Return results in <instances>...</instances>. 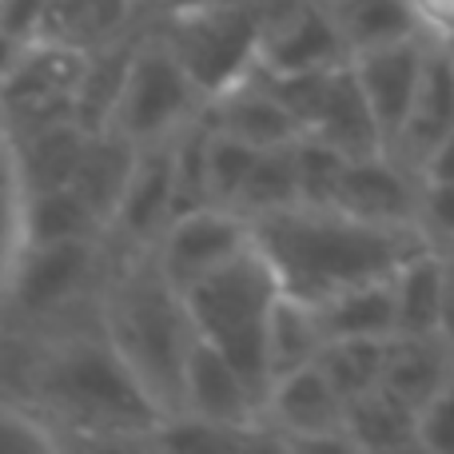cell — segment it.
I'll return each mask as SVG.
<instances>
[{"instance_id": "cell-16", "label": "cell", "mask_w": 454, "mask_h": 454, "mask_svg": "<svg viewBox=\"0 0 454 454\" xmlns=\"http://www.w3.org/2000/svg\"><path fill=\"white\" fill-rule=\"evenodd\" d=\"M307 132L323 136V140L335 144V148L347 152L351 160L387 152L383 128H379L375 112H371L367 92H363L351 60L339 64V68H331L327 88H323V100H319V112H315V120H311Z\"/></svg>"}, {"instance_id": "cell-22", "label": "cell", "mask_w": 454, "mask_h": 454, "mask_svg": "<svg viewBox=\"0 0 454 454\" xmlns=\"http://www.w3.org/2000/svg\"><path fill=\"white\" fill-rule=\"evenodd\" d=\"M343 427L355 450H419V411L387 387L347 403Z\"/></svg>"}, {"instance_id": "cell-9", "label": "cell", "mask_w": 454, "mask_h": 454, "mask_svg": "<svg viewBox=\"0 0 454 454\" xmlns=\"http://www.w3.org/2000/svg\"><path fill=\"white\" fill-rule=\"evenodd\" d=\"M251 243H255V231H251L247 215L227 204H207L168 223V231L156 243V259L168 279L184 291L196 279L212 275L215 267L231 263Z\"/></svg>"}, {"instance_id": "cell-18", "label": "cell", "mask_w": 454, "mask_h": 454, "mask_svg": "<svg viewBox=\"0 0 454 454\" xmlns=\"http://www.w3.org/2000/svg\"><path fill=\"white\" fill-rule=\"evenodd\" d=\"M136 156H140V144L112 132V128H100V132L88 136L80 168L72 176V188L88 200V207L100 215L104 227H112V215H116L120 200H124Z\"/></svg>"}, {"instance_id": "cell-10", "label": "cell", "mask_w": 454, "mask_h": 454, "mask_svg": "<svg viewBox=\"0 0 454 454\" xmlns=\"http://www.w3.org/2000/svg\"><path fill=\"white\" fill-rule=\"evenodd\" d=\"M427 56H431V40H427L423 32L387 40V44L363 48V52L351 56V68H355V76H359L363 92H367V104H371V112H375L379 128H383L387 152L399 140L403 124H407V116H411L415 92H419V84H423Z\"/></svg>"}, {"instance_id": "cell-25", "label": "cell", "mask_w": 454, "mask_h": 454, "mask_svg": "<svg viewBox=\"0 0 454 454\" xmlns=\"http://www.w3.org/2000/svg\"><path fill=\"white\" fill-rule=\"evenodd\" d=\"M24 251H28V188H24L12 144L4 140L0 144V315H4Z\"/></svg>"}, {"instance_id": "cell-39", "label": "cell", "mask_w": 454, "mask_h": 454, "mask_svg": "<svg viewBox=\"0 0 454 454\" xmlns=\"http://www.w3.org/2000/svg\"><path fill=\"white\" fill-rule=\"evenodd\" d=\"M223 4V0H160L156 16H184V12H200V8H212Z\"/></svg>"}, {"instance_id": "cell-13", "label": "cell", "mask_w": 454, "mask_h": 454, "mask_svg": "<svg viewBox=\"0 0 454 454\" xmlns=\"http://www.w3.org/2000/svg\"><path fill=\"white\" fill-rule=\"evenodd\" d=\"M184 415L231 427L263 423V391L220 347L200 335L188 355V375H184Z\"/></svg>"}, {"instance_id": "cell-12", "label": "cell", "mask_w": 454, "mask_h": 454, "mask_svg": "<svg viewBox=\"0 0 454 454\" xmlns=\"http://www.w3.org/2000/svg\"><path fill=\"white\" fill-rule=\"evenodd\" d=\"M419 200H423L419 172H411L391 152L351 160L343 172V184L335 192L339 212L355 215V220H367V223H387V227H415Z\"/></svg>"}, {"instance_id": "cell-23", "label": "cell", "mask_w": 454, "mask_h": 454, "mask_svg": "<svg viewBox=\"0 0 454 454\" xmlns=\"http://www.w3.org/2000/svg\"><path fill=\"white\" fill-rule=\"evenodd\" d=\"M319 311L323 335L327 339H391L399 331V315H395V275L387 279H371L359 287L339 291L335 299H327Z\"/></svg>"}, {"instance_id": "cell-15", "label": "cell", "mask_w": 454, "mask_h": 454, "mask_svg": "<svg viewBox=\"0 0 454 454\" xmlns=\"http://www.w3.org/2000/svg\"><path fill=\"white\" fill-rule=\"evenodd\" d=\"M454 132V52L447 44H431L423 68V84L415 92L411 116L403 124L399 140L391 144V156L403 160L411 172L423 168V160L439 148L442 140ZM423 180V176H419Z\"/></svg>"}, {"instance_id": "cell-1", "label": "cell", "mask_w": 454, "mask_h": 454, "mask_svg": "<svg viewBox=\"0 0 454 454\" xmlns=\"http://www.w3.org/2000/svg\"><path fill=\"white\" fill-rule=\"evenodd\" d=\"M255 247L267 255L287 295L323 307L339 291L395 275L411 255L434 247L423 227L367 223L339 207H283L251 220Z\"/></svg>"}, {"instance_id": "cell-24", "label": "cell", "mask_w": 454, "mask_h": 454, "mask_svg": "<svg viewBox=\"0 0 454 454\" xmlns=\"http://www.w3.org/2000/svg\"><path fill=\"white\" fill-rule=\"evenodd\" d=\"M323 347H327V335H323L319 311L311 303H303V299L279 291L271 323H267V371H271V383L315 363Z\"/></svg>"}, {"instance_id": "cell-5", "label": "cell", "mask_w": 454, "mask_h": 454, "mask_svg": "<svg viewBox=\"0 0 454 454\" xmlns=\"http://www.w3.org/2000/svg\"><path fill=\"white\" fill-rule=\"evenodd\" d=\"M204 104L207 92L184 68V60L172 52V44L164 40L156 16H152L148 32L136 44L132 68H128L124 92H120L108 128L136 144L168 140L196 116H204Z\"/></svg>"}, {"instance_id": "cell-4", "label": "cell", "mask_w": 454, "mask_h": 454, "mask_svg": "<svg viewBox=\"0 0 454 454\" xmlns=\"http://www.w3.org/2000/svg\"><path fill=\"white\" fill-rule=\"evenodd\" d=\"M279 279H275L267 255L251 243L231 263L215 267L212 275L184 287V303L196 323V331L215 343L251 383L263 391L271 387L267 371V323H271L275 299H279Z\"/></svg>"}, {"instance_id": "cell-30", "label": "cell", "mask_w": 454, "mask_h": 454, "mask_svg": "<svg viewBox=\"0 0 454 454\" xmlns=\"http://www.w3.org/2000/svg\"><path fill=\"white\" fill-rule=\"evenodd\" d=\"M295 160H299V204L307 207H335V192L343 184V172L351 164L347 152L327 144L323 136L303 132L295 140Z\"/></svg>"}, {"instance_id": "cell-17", "label": "cell", "mask_w": 454, "mask_h": 454, "mask_svg": "<svg viewBox=\"0 0 454 454\" xmlns=\"http://www.w3.org/2000/svg\"><path fill=\"white\" fill-rule=\"evenodd\" d=\"M152 16L148 0H48L36 40H56L72 48H104Z\"/></svg>"}, {"instance_id": "cell-38", "label": "cell", "mask_w": 454, "mask_h": 454, "mask_svg": "<svg viewBox=\"0 0 454 454\" xmlns=\"http://www.w3.org/2000/svg\"><path fill=\"white\" fill-rule=\"evenodd\" d=\"M442 267H447V307H442V335L454 347V247L442 251Z\"/></svg>"}, {"instance_id": "cell-32", "label": "cell", "mask_w": 454, "mask_h": 454, "mask_svg": "<svg viewBox=\"0 0 454 454\" xmlns=\"http://www.w3.org/2000/svg\"><path fill=\"white\" fill-rule=\"evenodd\" d=\"M60 434L48 427L44 415L20 399H4L0 395V450H56Z\"/></svg>"}, {"instance_id": "cell-27", "label": "cell", "mask_w": 454, "mask_h": 454, "mask_svg": "<svg viewBox=\"0 0 454 454\" xmlns=\"http://www.w3.org/2000/svg\"><path fill=\"white\" fill-rule=\"evenodd\" d=\"M391 339H367V335L327 339V347L319 351V367L327 371V379L335 383V391L343 395L347 403L367 395V391H375V387L383 383Z\"/></svg>"}, {"instance_id": "cell-11", "label": "cell", "mask_w": 454, "mask_h": 454, "mask_svg": "<svg viewBox=\"0 0 454 454\" xmlns=\"http://www.w3.org/2000/svg\"><path fill=\"white\" fill-rule=\"evenodd\" d=\"M172 140L140 144L132 180L124 188L108 235L124 251H156L160 235L176 220V172H172Z\"/></svg>"}, {"instance_id": "cell-36", "label": "cell", "mask_w": 454, "mask_h": 454, "mask_svg": "<svg viewBox=\"0 0 454 454\" xmlns=\"http://www.w3.org/2000/svg\"><path fill=\"white\" fill-rule=\"evenodd\" d=\"M415 12V28L431 44H454V0H407Z\"/></svg>"}, {"instance_id": "cell-37", "label": "cell", "mask_w": 454, "mask_h": 454, "mask_svg": "<svg viewBox=\"0 0 454 454\" xmlns=\"http://www.w3.org/2000/svg\"><path fill=\"white\" fill-rule=\"evenodd\" d=\"M419 176H423V184H442V180H454V132L447 140L439 144V148L431 152V156L423 160V168H419Z\"/></svg>"}, {"instance_id": "cell-14", "label": "cell", "mask_w": 454, "mask_h": 454, "mask_svg": "<svg viewBox=\"0 0 454 454\" xmlns=\"http://www.w3.org/2000/svg\"><path fill=\"white\" fill-rule=\"evenodd\" d=\"M204 120L215 132L239 136V140L255 144V148H271V144H291L303 136V124L291 116V108L275 96L271 80L263 76V68H251L247 76H239L235 84L220 88L215 96H207Z\"/></svg>"}, {"instance_id": "cell-41", "label": "cell", "mask_w": 454, "mask_h": 454, "mask_svg": "<svg viewBox=\"0 0 454 454\" xmlns=\"http://www.w3.org/2000/svg\"><path fill=\"white\" fill-rule=\"evenodd\" d=\"M8 140V136H4V124H0V144H4Z\"/></svg>"}, {"instance_id": "cell-31", "label": "cell", "mask_w": 454, "mask_h": 454, "mask_svg": "<svg viewBox=\"0 0 454 454\" xmlns=\"http://www.w3.org/2000/svg\"><path fill=\"white\" fill-rule=\"evenodd\" d=\"M259 160V148L239 136H227L212 128V152H207V172H212V200L215 204L235 207L243 184H247L251 168Z\"/></svg>"}, {"instance_id": "cell-35", "label": "cell", "mask_w": 454, "mask_h": 454, "mask_svg": "<svg viewBox=\"0 0 454 454\" xmlns=\"http://www.w3.org/2000/svg\"><path fill=\"white\" fill-rule=\"evenodd\" d=\"M44 12H48V0H0V32L28 44V40L40 36Z\"/></svg>"}, {"instance_id": "cell-8", "label": "cell", "mask_w": 454, "mask_h": 454, "mask_svg": "<svg viewBox=\"0 0 454 454\" xmlns=\"http://www.w3.org/2000/svg\"><path fill=\"white\" fill-rule=\"evenodd\" d=\"M263 423L283 450H355L347 439V399L335 391L319 359L275 379L263 399Z\"/></svg>"}, {"instance_id": "cell-34", "label": "cell", "mask_w": 454, "mask_h": 454, "mask_svg": "<svg viewBox=\"0 0 454 454\" xmlns=\"http://www.w3.org/2000/svg\"><path fill=\"white\" fill-rule=\"evenodd\" d=\"M419 223L431 235L439 251L454 247V180L423 184V200H419Z\"/></svg>"}, {"instance_id": "cell-19", "label": "cell", "mask_w": 454, "mask_h": 454, "mask_svg": "<svg viewBox=\"0 0 454 454\" xmlns=\"http://www.w3.org/2000/svg\"><path fill=\"white\" fill-rule=\"evenodd\" d=\"M454 379V347L447 335H395L387 351L383 383L411 407H423L434 391H442Z\"/></svg>"}, {"instance_id": "cell-40", "label": "cell", "mask_w": 454, "mask_h": 454, "mask_svg": "<svg viewBox=\"0 0 454 454\" xmlns=\"http://www.w3.org/2000/svg\"><path fill=\"white\" fill-rule=\"evenodd\" d=\"M20 40H12L8 32H0V84H4V76L12 72V64H16V56H20Z\"/></svg>"}, {"instance_id": "cell-29", "label": "cell", "mask_w": 454, "mask_h": 454, "mask_svg": "<svg viewBox=\"0 0 454 454\" xmlns=\"http://www.w3.org/2000/svg\"><path fill=\"white\" fill-rule=\"evenodd\" d=\"M100 215L88 207V200L76 188H48L28 192V243L52 239H80V235H104Z\"/></svg>"}, {"instance_id": "cell-2", "label": "cell", "mask_w": 454, "mask_h": 454, "mask_svg": "<svg viewBox=\"0 0 454 454\" xmlns=\"http://www.w3.org/2000/svg\"><path fill=\"white\" fill-rule=\"evenodd\" d=\"M100 327L120 359L136 371L160 415H184V375L200 331L184 291L164 275L156 251L120 247L116 271L100 299Z\"/></svg>"}, {"instance_id": "cell-26", "label": "cell", "mask_w": 454, "mask_h": 454, "mask_svg": "<svg viewBox=\"0 0 454 454\" xmlns=\"http://www.w3.org/2000/svg\"><path fill=\"white\" fill-rule=\"evenodd\" d=\"M299 204V160H295V140L291 144H271L259 148V160L251 168L247 184H243L235 212H243L247 220L259 215L283 212V207Z\"/></svg>"}, {"instance_id": "cell-3", "label": "cell", "mask_w": 454, "mask_h": 454, "mask_svg": "<svg viewBox=\"0 0 454 454\" xmlns=\"http://www.w3.org/2000/svg\"><path fill=\"white\" fill-rule=\"evenodd\" d=\"M116 259L120 247L108 231L28 243L0 327L20 335H56L68 327L100 323V299L116 271Z\"/></svg>"}, {"instance_id": "cell-28", "label": "cell", "mask_w": 454, "mask_h": 454, "mask_svg": "<svg viewBox=\"0 0 454 454\" xmlns=\"http://www.w3.org/2000/svg\"><path fill=\"white\" fill-rule=\"evenodd\" d=\"M335 12L339 28L347 36V48L363 52V48L387 44L399 36H415V12L407 0H327Z\"/></svg>"}, {"instance_id": "cell-6", "label": "cell", "mask_w": 454, "mask_h": 454, "mask_svg": "<svg viewBox=\"0 0 454 454\" xmlns=\"http://www.w3.org/2000/svg\"><path fill=\"white\" fill-rule=\"evenodd\" d=\"M271 0H223L184 16H156L164 40L207 96L247 76L259 60Z\"/></svg>"}, {"instance_id": "cell-20", "label": "cell", "mask_w": 454, "mask_h": 454, "mask_svg": "<svg viewBox=\"0 0 454 454\" xmlns=\"http://www.w3.org/2000/svg\"><path fill=\"white\" fill-rule=\"evenodd\" d=\"M88 136L92 132L80 120H60V124H48V128H36V132H24L16 140H8L16 152V164H20L24 188L28 192L68 188L80 168V156H84Z\"/></svg>"}, {"instance_id": "cell-7", "label": "cell", "mask_w": 454, "mask_h": 454, "mask_svg": "<svg viewBox=\"0 0 454 454\" xmlns=\"http://www.w3.org/2000/svg\"><path fill=\"white\" fill-rule=\"evenodd\" d=\"M88 72V52L56 40H28L0 84V124L16 140L24 132L76 120V92Z\"/></svg>"}, {"instance_id": "cell-21", "label": "cell", "mask_w": 454, "mask_h": 454, "mask_svg": "<svg viewBox=\"0 0 454 454\" xmlns=\"http://www.w3.org/2000/svg\"><path fill=\"white\" fill-rule=\"evenodd\" d=\"M442 307H447V267L439 247H427L395 271V315H399L395 335H442Z\"/></svg>"}, {"instance_id": "cell-42", "label": "cell", "mask_w": 454, "mask_h": 454, "mask_svg": "<svg viewBox=\"0 0 454 454\" xmlns=\"http://www.w3.org/2000/svg\"><path fill=\"white\" fill-rule=\"evenodd\" d=\"M450 52H454V44H450Z\"/></svg>"}, {"instance_id": "cell-33", "label": "cell", "mask_w": 454, "mask_h": 454, "mask_svg": "<svg viewBox=\"0 0 454 454\" xmlns=\"http://www.w3.org/2000/svg\"><path fill=\"white\" fill-rule=\"evenodd\" d=\"M419 450L454 454V379L419 407Z\"/></svg>"}]
</instances>
